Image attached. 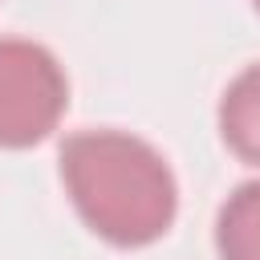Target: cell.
<instances>
[{
    "instance_id": "obj_4",
    "label": "cell",
    "mask_w": 260,
    "mask_h": 260,
    "mask_svg": "<svg viewBox=\"0 0 260 260\" xmlns=\"http://www.w3.org/2000/svg\"><path fill=\"white\" fill-rule=\"evenodd\" d=\"M219 260H260V179L240 183L215 215Z\"/></svg>"
},
{
    "instance_id": "obj_5",
    "label": "cell",
    "mask_w": 260,
    "mask_h": 260,
    "mask_svg": "<svg viewBox=\"0 0 260 260\" xmlns=\"http://www.w3.org/2000/svg\"><path fill=\"white\" fill-rule=\"evenodd\" d=\"M252 4H256V12H260V0H252Z\"/></svg>"
},
{
    "instance_id": "obj_3",
    "label": "cell",
    "mask_w": 260,
    "mask_h": 260,
    "mask_svg": "<svg viewBox=\"0 0 260 260\" xmlns=\"http://www.w3.org/2000/svg\"><path fill=\"white\" fill-rule=\"evenodd\" d=\"M215 122H219L223 146L240 162L260 167V61H252L248 69H240L228 81L219 110H215Z\"/></svg>"
},
{
    "instance_id": "obj_1",
    "label": "cell",
    "mask_w": 260,
    "mask_h": 260,
    "mask_svg": "<svg viewBox=\"0 0 260 260\" xmlns=\"http://www.w3.org/2000/svg\"><path fill=\"white\" fill-rule=\"evenodd\" d=\"M61 183L81 223L114 248L162 240L179 211L167 158L126 130H77L61 142Z\"/></svg>"
},
{
    "instance_id": "obj_2",
    "label": "cell",
    "mask_w": 260,
    "mask_h": 260,
    "mask_svg": "<svg viewBox=\"0 0 260 260\" xmlns=\"http://www.w3.org/2000/svg\"><path fill=\"white\" fill-rule=\"evenodd\" d=\"M69 106V77L61 61L20 37H0V150L45 142Z\"/></svg>"
}]
</instances>
